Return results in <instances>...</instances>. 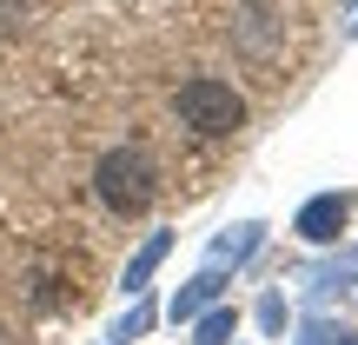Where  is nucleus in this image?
<instances>
[{
	"label": "nucleus",
	"instance_id": "nucleus-1",
	"mask_svg": "<svg viewBox=\"0 0 358 345\" xmlns=\"http://www.w3.org/2000/svg\"><path fill=\"white\" fill-rule=\"evenodd\" d=\"M93 192H100L106 213L140 219L146 206L159 199V167L140 153V146H113V153H100V167H93Z\"/></svg>",
	"mask_w": 358,
	"mask_h": 345
},
{
	"label": "nucleus",
	"instance_id": "nucleus-2",
	"mask_svg": "<svg viewBox=\"0 0 358 345\" xmlns=\"http://www.w3.org/2000/svg\"><path fill=\"white\" fill-rule=\"evenodd\" d=\"M173 113H179V127H192L199 140H232V133L245 127V100L226 80H206V73L173 93Z\"/></svg>",
	"mask_w": 358,
	"mask_h": 345
},
{
	"label": "nucleus",
	"instance_id": "nucleus-3",
	"mask_svg": "<svg viewBox=\"0 0 358 345\" xmlns=\"http://www.w3.org/2000/svg\"><path fill=\"white\" fill-rule=\"evenodd\" d=\"M345 219H352V192H319V199L299 206L292 232H299V239H312V246H332L338 232H345Z\"/></svg>",
	"mask_w": 358,
	"mask_h": 345
},
{
	"label": "nucleus",
	"instance_id": "nucleus-4",
	"mask_svg": "<svg viewBox=\"0 0 358 345\" xmlns=\"http://www.w3.org/2000/svg\"><path fill=\"white\" fill-rule=\"evenodd\" d=\"M219 286H226V279H219V266H206L199 279H192L186 293L173 299V325H179V319H199V312H206V306H213V299H219Z\"/></svg>",
	"mask_w": 358,
	"mask_h": 345
},
{
	"label": "nucleus",
	"instance_id": "nucleus-5",
	"mask_svg": "<svg viewBox=\"0 0 358 345\" xmlns=\"http://www.w3.org/2000/svg\"><path fill=\"white\" fill-rule=\"evenodd\" d=\"M166 246H173V232H153V239L133 253V266H127V293H146V279L159 272V259H166Z\"/></svg>",
	"mask_w": 358,
	"mask_h": 345
},
{
	"label": "nucleus",
	"instance_id": "nucleus-6",
	"mask_svg": "<svg viewBox=\"0 0 358 345\" xmlns=\"http://www.w3.org/2000/svg\"><path fill=\"white\" fill-rule=\"evenodd\" d=\"M259 239H266V226H239V239H219L213 246V266H226V259H232V266H245V259L259 253Z\"/></svg>",
	"mask_w": 358,
	"mask_h": 345
},
{
	"label": "nucleus",
	"instance_id": "nucleus-7",
	"mask_svg": "<svg viewBox=\"0 0 358 345\" xmlns=\"http://www.w3.org/2000/svg\"><path fill=\"white\" fill-rule=\"evenodd\" d=\"M232 332H239V312H232V306H219V312H206V319H199L192 345H232Z\"/></svg>",
	"mask_w": 358,
	"mask_h": 345
},
{
	"label": "nucleus",
	"instance_id": "nucleus-8",
	"mask_svg": "<svg viewBox=\"0 0 358 345\" xmlns=\"http://www.w3.org/2000/svg\"><path fill=\"white\" fill-rule=\"evenodd\" d=\"M299 345H352L345 325H332V319H312L306 332H299Z\"/></svg>",
	"mask_w": 358,
	"mask_h": 345
},
{
	"label": "nucleus",
	"instance_id": "nucleus-9",
	"mask_svg": "<svg viewBox=\"0 0 358 345\" xmlns=\"http://www.w3.org/2000/svg\"><path fill=\"white\" fill-rule=\"evenodd\" d=\"M239 40H245V47H266V40H272V27H266V7H245V20H239Z\"/></svg>",
	"mask_w": 358,
	"mask_h": 345
},
{
	"label": "nucleus",
	"instance_id": "nucleus-10",
	"mask_svg": "<svg viewBox=\"0 0 358 345\" xmlns=\"http://www.w3.org/2000/svg\"><path fill=\"white\" fill-rule=\"evenodd\" d=\"M27 27V0H0V34H20Z\"/></svg>",
	"mask_w": 358,
	"mask_h": 345
},
{
	"label": "nucleus",
	"instance_id": "nucleus-11",
	"mask_svg": "<svg viewBox=\"0 0 358 345\" xmlns=\"http://www.w3.org/2000/svg\"><path fill=\"white\" fill-rule=\"evenodd\" d=\"M259 325H266V332H279V325H285V306H279V299H266V306H259Z\"/></svg>",
	"mask_w": 358,
	"mask_h": 345
},
{
	"label": "nucleus",
	"instance_id": "nucleus-12",
	"mask_svg": "<svg viewBox=\"0 0 358 345\" xmlns=\"http://www.w3.org/2000/svg\"><path fill=\"white\" fill-rule=\"evenodd\" d=\"M140 332H146V312H133V319H127V325H120V332H113V339H120V345H133V339H140Z\"/></svg>",
	"mask_w": 358,
	"mask_h": 345
}]
</instances>
